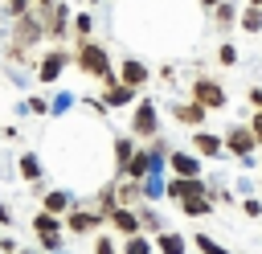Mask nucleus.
Instances as JSON below:
<instances>
[{
  "label": "nucleus",
  "mask_w": 262,
  "mask_h": 254,
  "mask_svg": "<svg viewBox=\"0 0 262 254\" xmlns=\"http://www.w3.org/2000/svg\"><path fill=\"white\" fill-rule=\"evenodd\" d=\"M168 168H172V176H201V160L192 152H172Z\"/></svg>",
  "instance_id": "obj_10"
},
{
  "label": "nucleus",
  "mask_w": 262,
  "mask_h": 254,
  "mask_svg": "<svg viewBox=\"0 0 262 254\" xmlns=\"http://www.w3.org/2000/svg\"><path fill=\"white\" fill-rule=\"evenodd\" d=\"M217 61H221V66H237V49H233V45H221V49H217Z\"/></svg>",
  "instance_id": "obj_27"
},
{
  "label": "nucleus",
  "mask_w": 262,
  "mask_h": 254,
  "mask_svg": "<svg viewBox=\"0 0 262 254\" xmlns=\"http://www.w3.org/2000/svg\"><path fill=\"white\" fill-rule=\"evenodd\" d=\"M188 98H196V102L209 107V111H221V107H225V90H221V82H213V78H196Z\"/></svg>",
  "instance_id": "obj_4"
},
{
  "label": "nucleus",
  "mask_w": 262,
  "mask_h": 254,
  "mask_svg": "<svg viewBox=\"0 0 262 254\" xmlns=\"http://www.w3.org/2000/svg\"><path fill=\"white\" fill-rule=\"evenodd\" d=\"M102 221H106V213H90V209H70V213H66L70 234H94Z\"/></svg>",
  "instance_id": "obj_6"
},
{
  "label": "nucleus",
  "mask_w": 262,
  "mask_h": 254,
  "mask_svg": "<svg viewBox=\"0 0 262 254\" xmlns=\"http://www.w3.org/2000/svg\"><path fill=\"white\" fill-rule=\"evenodd\" d=\"M156 246H160V254H184V246H188V242H184L180 234H160V238H156Z\"/></svg>",
  "instance_id": "obj_20"
},
{
  "label": "nucleus",
  "mask_w": 262,
  "mask_h": 254,
  "mask_svg": "<svg viewBox=\"0 0 262 254\" xmlns=\"http://www.w3.org/2000/svg\"><path fill=\"white\" fill-rule=\"evenodd\" d=\"M0 254H4V250H0Z\"/></svg>",
  "instance_id": "obj_42"
},
{
  "label": "nucleus",
  "mask_w": 262,
  "mask_h": 254,
  "mask_svg": "<svg viewBox=\"0 0 262 254\" xmlns=\"http://www.w3.org/2000/svg\"><path fill=\"white\" fill-rule=\"evenodd\" d=\"M115 193H119V205H135L143 197V180H123Z\"/></svg>",
  "instance_id": "obj_17"
},
{
  "label": "nucleus",
  "mask_w": 262,
  "mask_h": 254,
  "mask_svg": "<svg viewBox=\"0 0 262 254\" xmlns=\"http://www.w3.org/2000/svg\"><path fill=\"white\" fill-rule=\"evenodd\" d=\"M131 160H135V147H131V139H127V135H119V139H115V164L127 172V164H131Z\"/></svg>",
  "instance_id": "obj_19"
},
{
  "label": "nucleus",
  "mask_w": 262,
  "mask_h": 254,
  "mask_svg": "<svg viewBox=\"0 0 262 254\" xmlns=\"http://www.w3.org/2000/svg\"><path fill=\"white\" fill-rule=\"evenodd\" d=\"M25 4H29V0H8V12H16V16H20V12H25Z\"/></svg>",
  "instance_id": "obj_35"
},
{
  "label": "nucleus",
  "mask_w": 262,
  "mask_h": 254,
  "mask_svg": "<svg viewBox=\"0 0 262 254\" xmlns=\"http://www.w3.org/2000/svg\"><path fill=\"white\" fill-rule=\"evenodd\" d=\"M25 254H33V250H25Z\"/></svg>",
  "instance_id": "obj_41"
},
{
  "label": "nucleus",
  "mask_w": 262,
  "mask_h": 254,
  "mask_svg": "<svg viewBox=\"0 0 262 254\" xmlns=\"http://www.w3.org/2000/svg\"><path fill=\"white\" fill-rule=\"evenodd\" d=\"M180 209L188 217H205V213H213V197H188V201H180Z\"/></svg>",
  "instance_id": "obj_18"
},
{
  "label": "nucleus",
  "mask_w": 262,
  "mask_h": 254,
  "mask_svg": "<svg viewBox=\"0 0 262 254\" xmlns=\"http://www.w3.org/2000/svg\"><path fill=\"white\" fill-rule=\"evenodd\" d=\"M209 188L201 184V176H172L168 180V197H176V201H188V197H205Z\"/></svg>",
  "instance_id": "obj_7"
},
{
  "label": "nucleus",
  "mask_w": 262,
  "mask_h": 254,
  "mask_svg": "<svg viewBox=\"0 0 262 254\" xmlns=\"http://www.w3.org/2000/svg\"><path fill=\"white\" fill-rule=\"evenodd\" d=\"M250 4H254V8H262V0H250Z\"/></svg>",
  "instance_id": "obj_39"
},
{
  "label": "nucleus",
  "mask_w": 262,
  "mask_h": 254,
  "mask_svg": "<svg viewBox=\"0 0 262 254\" xmlns=\"http://www.w3.org/2000/svg\"><path fill=\"white\" fill-rule=\"evenodd\" d=\"M20 176H25V180H37V176H41V164H37V156H33V152H29V156H20Z\"/></svg>",
  "instance_id": "obj_23"
},
{
  "label": "nucleus",
  "mask_w": 262,
  "mask_h": 254,
  "mask_svg": "<svg viewBox=\"0 0 262 254\" xmlns=\"http://www.w3.org/2000/svg\"><path fill=\"white\" fill-rule=\"evenodd\" d=\"M61 229V221H57V213H49V209H41L37 217H33V234L37 238H49V234H57Z\"/></svg>",
  "instance_id": "obj_13"
},
{
  "label": "nucleus",
  "mask_w": 262,
  "mask_h": 254,
  "mask_svg": "<svg viewBox=\"0 0 262 254\" xmlns=\"http://www.w3.org/2000/svg\"><path fill=\"white\" fill-rule=\"evenodd\" d=\"M196 250H201V254H233V250H225L221 242H213L209 234H196Z\"/></svg>",
  "instance_id": "obj_22"
},
{
  "label": "nucleus",
  "mask_w": 262,
  "mask_h": 254,
  "mask_svg": "<svg viewBox=\"0 0 262 254\" xmlns=\"http://www.w3.org/2000/svg\"><path fill=\"white\" fill-rule=\"evenodd\" d=\"M213 20H217V25H233V20H237V12H233V4H225V0H221V4L213 8Z\"/></svg>",
  "instance_id": "obj_25"
},
{
  "label": "nucleus",
  "mask_w": 262,
  "mask_h": 254,
  "mask_svg": "<svg viewBox=\"0 0 262 254\" xmlns=\"http://www.w3.org/2000/svg\"><path fill=\"white\" fill-rule=\"evenodd\" d=\"M139 221H143V229H156V234H164V217H160L156 209H143V213H139Z\"/></svg>",
  "instance_id": "obj_26"
},
{
  "label": "nucleus",
  "mask_w": 262,
  "mask_h": 254,
  "mask_svg": "<svg viewBox=\"0 0 262 254\" xmlns=\"http://www.w3.org/2000/svg\"><path fill=\"white\" fill-rule=\"evenodd\" d=\"M201 4H205V8H217V4H221V0H201Z\"/></svg>",
  "instance_id": "obj_38"
},
{
  "label": "nucleus",
  "mask_w": 262,
  "mask_h": 254,
  "mask_svg": "<svg viewBox=\"0 0 262 254\" xmlns=\"http://www.w3.org/2000/svg\"><path fill=\"white\" fill-rule=\"evenodd\" d=\"M37 4H41V8H53V4H57V0H37Z\"/></svg>",
  "instance_id": "obj_37"
},
{
  "label": "nucleus",
  "mask_w": 262,
  "mask_h": 254,
  "mask_svg": "<svg viewBox=\"0 0 262 254\" xmlns=\"http://www.w3.org/2000/svg\"><path fill=\"white\" fill-rule=\"evenodd\" d=\"M106 221L119 229V234H127V238H135L139 229H143V221H139V213L135 209H127V205H119V209H111L106 213Z\"/></svg>",
  "instance_id": "obj_8"
},
{
  "label": "nucleus",
  "mask_w": 262,
  "mask_h": 254,
  "mask_svg": "<svg viewBox=\"0 0 262 254\" xmlns=\"http://www.w3.org/2000/svg\"><path fill=\"white\" fill-rule=\"evenodd\" d=\"M250 127H254V135L262 139V111H254V119H250Z\"/></svg>",
  "instance_id": "obj_34"
},
{
  "label": "nucleus",
  "mask_w": 262,
  "mask_h": 254,
  "mask_svg": "<svg viewBox=\"0 0 262 254\" xmlns=\"http://www.w3.org/2000/svg\"><path fill=\"white\" fill-rule=\"evenodd\" d=\"M242 209H246V217H262V201H258V197H250Z\"/></svg>",
  "instance_id": "obj_29"
},
{
  "label": "nucleus",
  "mask_w": 262,
  "mask_h": 254,
  "mask_svg": "<svg viewBox=\"0 0 262 254\" xmlns=\"http://www.w3.org/2000/svg\"><path fill=\"white\" fill-rule=\"evenodd\" d=\"M242 29H246V33H262V8L250 4V8L242 12Z\"/></svg>",
  "instance_id": "obj_21"
},
{
  "label": "nucleus",
  "mask_w": 262,
  "mask_h": 254,
  "mask_svg": "<svg viewBox=\"0 0 262 254\" xmlns=\"http://www.w3.org/2000/svg\"><path fill=\"white\" fill-rule=\"evenodd\" d=\"M94 254H115V242H111V238H98V242H94Z\"/></svg>",
  "instance_id": "obj_30"
},
{
  "label": "nucleus",
  "mask_w": 262,
  "mask_h": 254,
  "mask_svg": "<svg viewBox=\"0 0 262 254\" xmlns=\"http://www.w3.org/2000/svg\"><path fill=\"white\" fill-rule=\"evenodd\" d=\"M192 147H196L205 160H213V156H221L225 139H221V135H213V131H196V135H192Z\"/></svg>",
  "instance_id": "obj_11"
},
{
  "label": "nucleus",
  "mask_w": 262,
  "mask_h": 254,
  "mask_svg": "<svg viewBox=\"0 0 262 254\" xmlns=\"http://www.w3.org/2000/svg\"><path fill=\"white\" fill-rule=\"evenodd\" d=\"M254 143H258L254 127H229V131H225V147H229L242 164H254V160H250V156H254Z\"/></svg>",
  "instance_id": "obj_3"
},
{
  "label": "nucleus",
  "mask_w": 262,
  "mask_h": 254,
  "mask_svg": "<svg viewBox=\"0 0 262 254\" xmlns=\"http://www.w3.org/2000/svg\"><path fill=\"white\" fill-rule=\"evenodd\" d=\"M160 131V115H156V102L151 98H143L139 107H135V115H131V135H139V139H151Z\"/></svg>",
  "instance_id": "obj_2"
},
{
  "label": "nucleus",
  "mask_w": 262,
  "mask_h": 254,
  "mask_svg": "<svg viewBox=\"0 0 262 254\" xmlns=\"http://www.w3.org/2000/svg\"><path fill=\"white\" fill-rule=\"evenodd\" d=\"M127 86H143L147 82V70H143V61H135V57H127L123 61V74H119Z\"/></svg>",
  "instance_id": "obj_15"
},
{
  "label": "nucleus",
  "mask_w": 262,
  "mask_h": 254,
  "mask_svg": "<svg viewBox=\"0 0 262 254\" xmlns=\"http://www.w3.org/2000/svg\"><path fill=\"white\" fill-rule=\"evenodd\" d=\"M41 246H45V250H57V246H61V234H49V238H41Z\"/></svg>",
  "instance_id": "obj_32"
},
{
  "label": "nucleus",
  "mask_w": 262,
  "mask_h": 254,
  "mask_svg": "<svg viewBox=\"0 0 262 254\" xmlns=\"http://www.w3.org/2000/svg\"><path fill=\"white\" fill-rule=\"evenodd\" d=\"M250 102H254V111H262V86H254V90H250Z\"/></svg>",
  "instance_id": "obj_33"
},
{
  "label": "nucleus",
  "mask_w": 262,
  "mask_h": 254,
  "mask_svg": "<svg viewBox=\"0 0 262 254\" xmlns=\"http://www.w3.org/2000/svg\"><path fill=\"white\" fill-rule=\"evenodd\" d=\"M90 4H98V0H90Z\"/></svg>",
  "instance_id": "obj_40"
},
{
  "label": "nucleus",
  "mask_w": 262,
  "mask_h": 254,
  "mask_svg": "<svg viewBox=\"0 0 262 254\" xmlns=\"http://www.w3.org/2000/svg\"><path fill=\"white\" fill-rule=\"evenodd\" d=\"M45 209H49V213H70V209H74V197H70L66 188H53V193H45Z\"/></svg>",
  "instance_id": "obj_16"
},
{
  "label": "nucleus",
  "mask_w": 262,
  "mask_h": 254,
  "mask_svg": "<svg viewBox=\"0 0 262 254\" xmlns=\"http://www.w3.org/2000/svg\"><path fill=\"white\" fill-rule=\"evenodd\" d=\"M123 254H151V242H147L143 234H135V238H127V246H123Z\"/></svg>",
  "instance_id": "obj_24"
},
{
  "label": "nucleus",
  "mask_w": 262,
  "mask_h": 254,
  "mask_svg": "<svg viewBox=\"0 0 262 254\" xmlns=\"http://www.w3.org/2000/svg\"><path fill=\"white\" fill-rule=\"evenodd\" d=\"M66 66H70V53H66V49H49V53L41 57V66H37V78H41V82H57Z\"/></svg>",
  "instance_id": "obj_5"
},
{
  "label": "nucleus",
  "mask_w": 262,
  "mask_h": 254,
  "mask_svg": "<svg viewBox=\"0 0 262 254\" xmlns=\"http://www.w3.org/2000/svg\"><path fill=\"white\" fill-rule=\"evenodd\" d=\"M205 111H209V107H201L196 98H188V102H176V107H172V119H180L184 127H201V123H205Z\"/></svg>",
  "instance_id": "obj_9"
},
{
  "label": "nucleus",
  "mask_w": 262,
  "mask_h": 254,
  "mask_svg": "<svg viewBox=\"0 0 262 254\" xmlns=\"http://www.w3.org/2000/svg\"><path fill=\"white\" fill-rule=\"evenodd\" d=\"M74 29H78V37H90V29H94V20L82 12V16H74Z\"/></svg>",
  "instance_id": "obj_28"
},
{
  "label": "nucleus",
  "mask_w": 262,
  "mask_h": 254,
  "mask_svg": "<svg viewBox=\"0 0 262 254\" xmlns=\"http://www.w3.org/2000/svg\"><path fill=\"white\" fill-rule=\"evenodd\" d=\"M25 107H29V111H37V115H45V111H49V107H45V98H29Z\"/></svg>",
  "instance_id": "obj_31"
},
{
  "label": "nucleus",
  "mask_w": 262,
  "mask_h": 254,
  "mask_svg": "<svg viewBox=\"0 0 262 254\" xmlns=\"http://www.w3.org/2000/svg\"><path fill=\"white\" fill-rule=\"evenodd\" d=\"M106 61H111V57H106V49H102V45H94V41H86V45L78 49V70H82V74H90V78H102V82H115Z\"/></svg>",
  "instance_id": "obj_1"
},
{
  "label": "nucleus",
  "mask_w": 262,
  "mask_h": 254,
  "mask_svg": "<svg viewBox=\"0 0 262 254\" xmlns=\"http://www.w3.org/2000/svg\"><path fill=\"white\" fill-rule=\"evenodd\" d=\"M12 221V213H8V205H0V225H8Z\"/></svg>",
  "instance_id": "obj_36"
},
{
  "label": "nucleus",
  "mask_w": 262,
  "mask_h": 254,
  "mask_svg": "<svg viewBox=\"0 0 262 254\" xmlns=\"http://www.w3.org/2000/svg\"><path fill=\"white\" fill-rule=\"evenodd\" d=\"M66 20H70L66 4H53V8H49V25H45V33H49V37H66Z\"/></svg>",
  "instance_id": "obj_14"
},
{
  "label": "nucleus",
  "mask_w": 262,
  "mask_h": 254,
  "mask_svg": "<svg viewBox=\"0 0 262 254\" xmlns=\"http://www.w3.org/2000/svg\"><path fill=\"white\" fill-rule=\"evenodd\" d=\"M135 98V86L127 82H106V107H127Z\"/></svg>",
  "instance_id": "obj_12"
}]
</instances>
